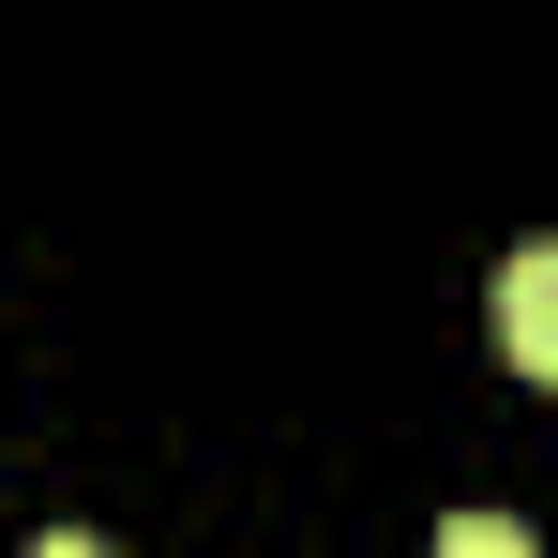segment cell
Wrapping results in <instances>:
<instances>
[{
  "label": "cell",
  "instance_id": "6da1fadb",
  "mask_svg": "<svg viewBox=\"0 0 558 558\" xmlns=\"http://www.w3.org/2000/svg\"><path fill=\"white\" fill-rule=\"evenodd\" d=\"M498 348H513L529 377H558V227L498 257Z\"/></svg>",
  "mask_w": 558,
  "mask_h": 558
},
{
  "label": "cell",
  "instance_id": "7a4b0ae2",
  "mask_svg": "<svg viewBox=\"0 0 558 558\" xmlns=\"http://www.w3.org/2000/svg\"><path fill=\"white\" fill-rule=\"evenodd\" d=\"M423 558H544V544H529V513H438Z\"/></svg>",
  "mask_w": 558,
  "mask_h": 558
},
{
  "label": "cell",
  "instance_id": "3957f363",
  "mask_svg": "<svg viewBox=\"0 0 558 558\" xmlns=\"http://www.w3.org/2000/svg\"><path fill=\"white\" fill-rule=\"evenodd\" d=\"M31 558H121V544H92V529H46V544H31Z\"/></svg>",
  "mask_w": 558,
  "mask_h": 558
}]
</instances>
